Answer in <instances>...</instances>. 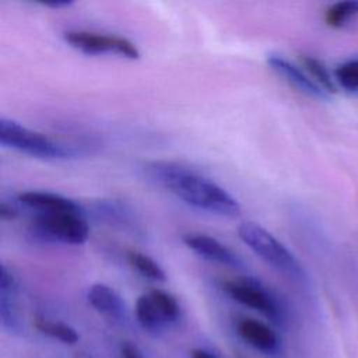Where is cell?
Instances as JSON below:
<instances>
[{
    "instance_id": "1",
    "label": "cell",
    "mask_w": 358,
    "mask_h": 358,
    "mask_svg": "<svg viewBox=\"0 0 358 358\" xmlns=\"http://www.w3.org/2000/svg\"><path fill=\"white\" fill-rule=\"evenodd\" d=\"M145 172L154 182L194 208L229 218L241 213L236 199L190 166L172 161H154L145 166Z\"/></svg>"
},
{
    "instance_id": "2",
    "label": "cell",
    "mask_w": 358,
    "mask_h": 358,
    "mask_svg": "<svg viewBox=\"0 0 358 358\" xmlns=\"http://www.w3.org/2000/svg\"><path fill=\"white\" fill-rule=\"evenodd\" d=\"M238 235L241 241L249 246V249H252L262 260H264L284 275L295 281L306 280L305 270L294 253L262 225L252 221L242 222L238 228Z\"/></svg>"
},
{
    "instance_id": "3",
    "label": "cell",
    "mask_w": 358,
    "mask_h": 358,
    "mask_svg": "<svg viewBox=\"0 0 358 358\" xmlns=\"http://www.w3.org/2000/svg\"><path fill=\"white\" fill-rule=\"evenodd\" d=\"M0 144L39 159H66L76 154L46 134L7 117H0Z\"/></svg>"
},
{
    "instance_id": "4",
    "label": "cell",
    "mask_w": 358,
    "mask_h": 358,
    "mask_svg": "<svg viewBox=\"0 0 358 358\" xmlns=\"http://www.w3.org/2000/svg\"><path fill=\"white\" fill-rule=\"evenodd\" d=\"M29 234L41 242L83 245L88 239L90 227L85 215L71 213H35L29 222Z\"/></svg>"
},
{
    "instance_id": "5",
    "label": "cell",
    "mask_w": 358,
    "mask_h": 358,
    "mask_svg": "<svg viewBox=\"0 0 358 358\" xmlns=\"http://www.w3.org/2000/svg\"><path fill=\"white\" fill-rule=\"evenodd\" d=\"M224 291L241 305L263 313L275 323H282L285 312L278 298L260 281L252 277H242L222 284Z\"/></svg>"
},
{
    "instance_id": "6",
    "label": "cell",
    "mask_w": 358,
    "mask_h": 358,
    "mask_svg": "<svg viewBox=\"0 0 358 358\" xmlns=\"http://www.w3.org/2000/svg\"><path fill=\"white\" fill-rule=\"evenodd\" d=\"M63 36L70 46L85 55L117 53L131 60L140 57V52L136 45L123 36L90 31H66Z\"/></svg>"
},
{
    "instance_id": "7",
    "label": "cell",
    "mask_w": 358,
    "mask_h": 358,
    "mask_svg": "<svg viewBox=\"0 0 358 358\" xmlns=\"http://www.w3.org/2000/svg\"><path fill=\"white\" fill-rule=\"evenodd\" d=\"M18 280L14 273L4 264H0V319L1 326L13 333L21 334L24 330L22 317L20 313L17 295H18Z\"/></svg>"
},
{
    "instance_id": "8",
    "label": "cell",
    "mask_w": 358,
    "mask_h": 358,
    "mask_svg": "<svg viewBox=\"0 0 358 358\" xmlns=\"http://www.w3.org/2000/svg\"><path fill=\"white\" fill-rule=\"evenodd\" d=\"M267 64L277 76H280L284 81H287L291 87H294L301 94L315 99H322V101L329 99L330 95L324 90H322L303 69L289 62L284 56L268 55Z\"/></svg>"
},
{
    "instance_id": "9",
    "label": "cell",
    "mask_w": 358,
    "mask_h": 358,
    "mask_svg": "<svg viewBox=\"0 0 358 358\" xmlns=\"http://www.w3.org/2000/svg\"><path fill=\"white\" fill-rule=\"evenodd\" d=\"M185 245L193 250L196 255L206 260L231 267L243 268L245 262L228 246L221 243L218 239L206 234H186L183 236Z\"/></svg>"
},
{
    "instance_id": "10",
    "label": "cell",
    "mask_w": 358,
    "mask_h": 358,
    "mask_svg": "<svg viewBox=\"0 0 358 358\" xmlns=\"http://www.w3.org/2000/svg\"><path fill=\"white\" fill-rule=\"evenodd\" d=\"M17 201L35 213H71L85 215L87 210L78 201L53 192L28 190L18 194Z\"/></svg>"
},
{
    "instance_id": "11",
    "label": "cell",
    "mask_w": 358,
    "mask_h": 358,
    "mask_svg": "<svg viewBox=\"0 0 358 358\" xmlns=\"http://www.w3.org/2000/svg\"><path fill=\"white\" fill-rule=\"evenodd\" d=\"M236 331L249 345L264 354H274L280 348L277 333L268 324L260 320L242 317L236 323Z\"/></svg>"
},
{
    "instance_id": "12",
    "label": "cell",
    "mask_w": 358,
    "mask_h": 358,
    "mask_svg": "<svg viewBox=\"0 0 358 358\" xmlns=\"http://www.w3.org/2000/svg\"><path fill=\"white\" fill-rule=\"evenodd\" d=\"M87 299L96 312L110 319L123 320L126 317L127 309L124 301L113 288L105 284L91 285L87 292Z\"/></svg>"
},
{
    "instance_id": "13",
    "label": "cell",
    "mask_w": 358,
    "mask_h": 358,
    "mask_svg": "<svg viewBox=\"0 0 358 358\" xmlns=\"http://www.w3.org/2000/svg\"><path fill=\"white\" fill-rule=\"evenodd\" d=\"M136 319L140 326L151 334H161L169 324L159 312L150 292L143 294L136 301Z\"/></svg>"
},
{
    "instance_id": "14",
    "label": "cell",
    "mask_w": 358,
    "mask_h": 358,
    "mask_svg": "<svg viewBox=\"0 0 358 358\" xmlns=\"http://www.w3.org/2000/svg\"><path fill=\"white\" fill-rule=\"evenodd\" d=\"M92 208H94V213L96 217H99L101 220H103L109 224L119 225L124 229L134 228V225H136L133 211L126 204H122L116 200L95 201L92 204Z\"/></svg>"
},
{
    "instance_id": "15",
    "label": "cell",
    "mask_w": 358,
    "mask_h": 358,
    "mask_svg": "<svg viewBox=\"0 0 358 358\" xmlns=\"http://www.w3.org/2000/svg\"><path fill=\"white\" fill-rule=\"evenodd\" d=\"M299 60H301V64L303 66V70L310 76V78L322 90H324L329 95L337 92L338 85L336 83V78L334 76H331V73L320 59H316L308 55H301Z\"/></svg>"
},
{
    "instance_id": "16",
    "label": "cell",
    "mask_w": 358,
    "mask_h": 358,
    "mask_svg": "<svg viewBox=\"0 0 358 358\" xmlns=\"http://www.w3.org/2000/svg\"><path fill=\"white\" fill-rule=\"evenodd\" d=\"M355 17H358V0L337 1L324 11L326 25L334 29L347 27Z\"/></svg>"
},
{
    "instance_id": "17",
    "label": "cell",
    "mask_w": 358,
    "mask_h": 358,
    "mask_svg": "<svg viewBox=\"0 0 358 358\" xmlns=\"http://www.w3.org/2000/svg\"><path fill=\"white\" fill-rule=\"evenodd\" d=\"M126 257L130 266L144 278H148L151 281H159V282L166 280V274L164 268L148 255H144L138 250H127Z\"/></svg>"
},
{
    "instance_id": "18",
    "label": "cell",
    "mask_w": 358,
    "mask_h": 358,
    "mask_svg": "<svg viewBox=\"0 0 358 358\" xmlns=\"http://www.w3.org/2000/svg\"><path fill=\"white\" fill-rule=\"evenodd\" d=\"M35 327L42 333L46 334L48 337H52L55 340H59L63 344L73 345L78 341L80 336L76 331L74 327L64 322L59 320H50V319H43L39 317L35 320Z\"/></svg>"
},
{
    "instance_id": "19",
    "label": "cell",
    "mask_w": 358,
    "mask_h": 358,
    "mask_svg": "<svg viewBox=\"0 0 358 358\" xmlns=\"http://www.w3.org/2000/svg\"><path fill=\"white\" fill-rule=\"evenodd\" d=\"M150 295L154 299L155 305L158 306L159 312L162 313V316L165 317V320L168 322L169 326L175 324L180 319V315H182L180 305L172 294H169L164 289H151Z\"/></svg>"
},
{
    "instance_id": "20",
    "label": "cell",
    "mask_w": 358,
    "mask_h": 358,
    "mask_svg": "<svg viewBox=\"0 0 358 358\" xmlns=\"http://www.w3.org/2000/svg\"><path fill=\"white\" fill-rule=\"evenodd\" d=\"M20 215V211L15 206V203H8L7 200H1L0 203V217L1 220H14Z\"/></svg>"
},
{
    "instance_id": "21",
    "label": "cell",
    "mask_w": 358,
    "mask_h": 358,
    "mask_svg": "<svg viewBox=\"0 0 358 358\" xmlns=\"http://www.w3.org/2000/svg\"><path fill=\"white\" fill-rule=\"evenodd\" d=\"M120 358H147L144 354L140 351V348L129 341L122 343L120 345Z\"/></svg>"
},
{
    "instance_id": "22",
    "label": "cell",
    "mask_w": 358,
    "mask_h": 358,
    "mask_svg": "<svg viewBox=\"0 0 358 358\" xmlns=\"http://www.w3.org/2000/svg\"><path fill=\"white\" fill-rule=\"evenodd\" d=\"M41 4L46 6V7H52V8H60V7H67L70 4H73V1H67V0H52V1H41Z\"/></svg>"
},
{
    "instance_id": "23",
    "label": "cell",
    "mask_w": 358,
    "mask_h": 358,
    "mask_svg": "<svg viewBox=\"0 0 358 358\" xmlns=\"http://www.w3.org/2000/svg\"><path fill=\"white\" fill-rule=\"evenodd\" d=\"M190 355H192V358H217L214 354H211L210 351L203 350V348H194Z\"/></svg>"
}]
</instances>
